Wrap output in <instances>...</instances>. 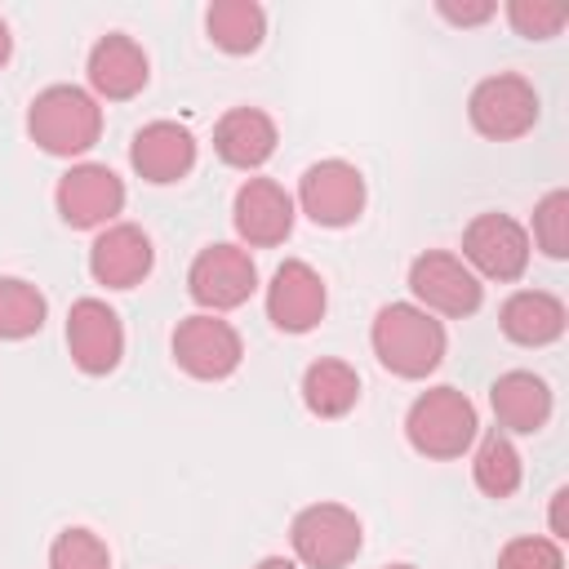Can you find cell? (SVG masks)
Instances as JSON below:
<instances>
[{
    "instance_id": "obj_22",
    "label": "cell",
    "mask_w": 569,
    "mask_h": 569,
    "mask_svg": "<svg viewBox=\"0 0 569 569\" xmlns=\"http://www.w3.org/2000/svg\"><path fill=\"white\" fill-rule=\"evenodd\" d=\"M204 31L222 53H253L267 36V13L253 0H218L204 13Z\"/></svg>"
},
{
    "instance_id": "obj_12",
    "label": "cell",
    "mask_w": 569,
    "mask_h": 569,
    "mask_svg": "<svg viewBox=\"0 0 569 569\" xmlns=\"http://www.w3.org/2000/svg\"><path fill=\"white\" fill-rule=\"evenodd\" d=\"M67 351L80 373H111L124 356V325L102 298H80L67 311Z\"/></svg>"
},
{
    "instance_id": "obj_25",
    "label": "cell",
    "mask_w": 569,
    "mask_h": 569,
    "mask_svg": "<svg viewBox=\"0 0 569 569\" xmlns=\"http://www.w3.org/2000/svg\"><path fill=\"white\" fill-rule=\"evenodd\" d=\"M49 569H111V551L93 529H62L49 547Z\"/></svg>"
},
{
    "instance_id": "obj_2",
    "label": "cell",
    "mask_w": 569,
    "mask_h": 569,
    "mask_svg": "<svg viewBox=\"0 0 569 569\" xmlns=\"http://www.w3.org/2000/svg\"><path fill=\"white\" fill-rule=\"evenodd\" d=\"M27 133L49 156H84L102 133V107L80 84H49L27 107Z\"/></svg>"
},
{
    "instance_id": "obj_1",
    "label": "cell",
    "mask_w": 569,
    "mask_h": 569,
    "mask_svg": "<svg viewBox=\"0 0 569 569\" xmlns=\"http://www.w3.org/2000/svg\"><path fill=\"white\" fill-rule=\"evenodd\" d=\"M369 342L396 378H427L445 360V325L413 302H387L373 316Z\"/></svg>"
},
{
    "instance_id": "obj_9",
    "label": "cell",
    "mask_w": 569,
    "mask_h": 569,
    "mask_svg": "<svg viewBox=\"0 0 569 569\" xmlns=\"http://www.w3.org/2000/svg\"><path fill=\"white\" fill-rule=\"evenodd\" d=\"M53 204L62 213L67 227H107L120 209H124V182L107 169V164H71L62 178H58V191H53Z\"/></svg>"
},
{
    "instance_id": "obj_8",
    "label": "cell",
    "mask_w": 569,
    "mask_h": 569,
    "mask_svg": "<svg viewBox=\"0 0 569 569\" xmlns=\"http://www.w3.org/2000/svg\"><path fill=\"white\" fill-rule=\"evenodd\" d=\"M240 356H244V342H240L236 325H227L213 311L187 316L173 329V360L191 378H200V382H218V378L236 373L240 369Z\"/></svg>"
},
{
    "instance_id": "obj_26",
    "label": "cell",
    "mask_w": 569,
    "mask_h": 569,
    "mask_svg": "<svg viewBox=\"0 0 569 569\" xmlns=\"http://www.w3.org/2000/svg\"><path fill=\"white\" fill-rule=\"evenodd\" d=\"M533 240L547 258L569 253V191H547L533 209Z\"/></svg>"
},
{
    "instance_id": "obj_32",
    "label": "cell",
    "mask_w": 569,
    "mask_h": 569,
    "mask_svg": "<svg viewBox=\"0 0 569 569\" xmlns=\"http://www.w3.org/2000/svg\"><path fill=\"white\" fill-rule=\"evenodd\" d=\"M253 569H298L293 560H284V556H267V560H258Z\"/></svg>"
},
{
    "instance_id": "obj_14",
    "label": "cell",
    "mask_w": 569,
    "mask_h": 569,
    "mask_svg": "<svg viewBox=\"0 0 569 569\" xmlns=\"http://www.w3.org/2000/svg\"><path fill=\"white\" fill-rule=\"evenodd\" d=\"M231 222H236L244 244L271 249V244L289 240V231H293V196L271 178H249L236 191Z\"/></svg>"
},
{
    "instance_id": "obj_17",
    "label": "cell",
    "mask_w": 569,
    "mask_h": 569,
    "mask_svg": "<svg viewBox=\"0 0 569 569\" xmlns=\"http://www.w3.org/2000/svg\"><path fill=\"white\" fill-rule=\"evenodd\" d=\"M84 71H89L93 93H98V98H111V102H124V98L142 93V89H147V76H151L142 44H138L133 36H124V31L102 36V40L89 49V67H84Z\"/></svg>"
},
{
    "instance_id": "obj_10",
    "label": "cell",
    "mask_w": 569,
    "mask_h": 569,
    "mask_svg": "<svg viewBox=\"0 0 569 569\" xmlns=\"http://www.w3.org/2000/svg\"><path fill=\"white\" fill-rule=\"evenodd\" d=\"M298 204L316 227H351L365 209V178L347 160H320L302 173Z\"/></svg>"
},
{
    "instance_id": "obj_16",
    "label": "cell",
    "mask_w": 569,
    "mask_h": 569,
    "mask_svg": "<svg viewBox=\"0 0 569 569\" xmlns=\"http://www.w3.org/2000/svg\"><path fill=\"white\" fill-rule=\"evenodd\" d=\"M151 262H156V249H151L147 231L133 227V222L102 227L98 240H93V249H89V271L107 289H133L138 280H147Z\"/></svg>"
},
{
    "instance_id": "obj_27",
    "label": "cell",
    "mask_w": 569,
    "mask_h": 569,
    "mask_svg": "<svg viewBox=\"0 0 569 569\" xmlns=\"http://www.w3.org/2000/svg\"><path fill=\"white\" fill-rule=\"evenodd\" d=\"M507 18H511L516 36H525V40H551L569 22V9L556 4V0H511L507 4Z\"/></svg>"
},
{
    "instance_id": "obj_20",
    "label": "cell",
    "mask_w": 569,
    "mask_h": 569,
    "mask_svg": "<svg viewBox=\"0 0 569 569\" xmlns=\"http://www.w3.org/2000/svg\"><path fill=\"white\" fill-rule=\"evenodd\" d=\"M498 325L511 342L520 347H547L565 333V302L547 289H520L502 302L498 311Z\"/></svg>"
},
{
    "instance_id": "obj_21",
    "label": "cell",
    "mask_w": 569,
    "mask_h": 569,
    "mask_svg": "<svg viewBox=\"0 0 569 569\" xmlns=\"http://www.w3.org/2000/svg\"><path fill=\"white\" fill-rule=\"evenodd\" d=\"M360 400V373L347 360H316L302 373V405L316 418H342Z\"/></svg>"
},
{
    "instance_id": "obj_23",
    "label": "cell",
    "mask_w": 569,
    "mask_h": 569,
    "mask_svg": "<svg viewBox=\"0 0 569 569\" xmlns=\"http://www.w3.org/2000/svg\"><path fill=\"white\" fill-rule=\"evenodd\" d=\"M44 316H49V302H44V293L31 280L0 276V338L4 342H18V338L40 333Z\"/></svg>"
},
{
    "instance_id": "obj_5",
    "label": "cell",
    "mask_w": 569,
    "mask_h": 569,
    "mask_svg": "<svg viewBox=\"0 0 569 569\" xmlns=\"http://www.w3.org/2000/svg\"><path fill=\"white\" fill-rule=\"evenodd\" d=\"M467 116L476 124V133L493 138V142H507V138H520L533 129L538 120V93L525 76L516 71H498V76H485L471 98H467Z\"/></svg>"
},
{
    "instance_id": "obj_33",
    "label": "cell",
    "mask_w": 569,
    "mask_h": 569,
    "mask_svg": "<svg viewBox=\"0 0 569 569\" xmlns=\"http://www.w3.org/2000/svg\"><path fill=\"white\" fill-rule=\"evenodd\" d=\"M387 569H413V565H387Z\"/></svg>"
},
{
    "instance_id": "obj_31",
    "label": "cell",
    "mask_w": 569,
    "mask_h": 569,
    "mask_svg": "<svg viewBox=\"0 0 569 569\" xmlns=\"http://www.w3.org/2000/svg\"><path fill=\"white\" fill-rule=\"evenodd\" d=\"M9 53H13V36H9V22L0 18V67L9 62Z\"/></svg>"
},
{
    "instance_id": "obj_6",
    "label": "cell",
    "mask_w": 569,
    "mask_h": 569,
    "mask_svg": "<svg viewBox=\"0 0 569 569\" xmlns=\"http://www.w3.org/2000/svg\"><path fill=\"white\" fill-rule=\"evenodd\" d=\"M253 289H258V267L240 244H204L187 271V293L213 316L249 302Z\"/></svg>"
},
{
    "instance_id": "obj_3",
    "label": "cell",
    "mask_w": 569,
    "mask_h": 569,
    "mask_svg": "<svg viewBox=\"0 0 569 569\" xmlns=\"http://www.w3.org/2000/svg\"><path fill=\"white\" fill-rule=\"evenodd\" d=\"M405 436L422 458H462L476 440V405L458 387H431L409 405Z\"/></svg>"
},
{
    "instance_id": "obj_18",
    "label": "cell",
    "mask_w": 569,
    "mask_h": 569,
    "mask_svg": "<svg viewBox=\"0 0 569 569\" xmlns=\"http://www.w3.org/2000/svg\"><path fill=\"white\" fill-rule=\"evenodd\" d=\"M489 405H493L498 427L516 436H533L551 418V387L529 369H511L489 387Z\"/></svg>"
},
{
    "instance_id": "obj_13",
    "label": "cell",
    "mask_w": 569,
    "mask_h": 569,
    "mask_svg": "<svg viewBox=\"0 0 569 569\" xmlns=\"http://www.w3.org/2000/svg\"><path fill=\"white\" fill-rule=\"evenodd\" d=\"M325 307H329V293H325V280L311 262L289 258V262L276 267V276L267 284V316H271L276 329L307 333V329L320 325Z\"/></svg>"
},
{
    "instance_id": "obj_24",
    "label": "cell",
    "mask_w": 569,
    "mask_h": 569,
    "mask_svg": "<svg viewBox=\"0 0 569 569\" xmlns=\"http://www.w3.org/2000/svg\"><path fill=\"white\" fill-rule=\"evenodd\" d=\"M471 476H476V489L489 493V498H511L520 489V453L507 436H489L480 449H476V462H471Z\"/></svg>"
},
{
    "instance_id": "obj_7",
    "label": "cell",
    "mask_w": 569,
    "mask_h": 569,
    "mask_svg": "<svg viewBox=\"0 0 569 569\" xmlns=\"http://www.w3.org/2000/svg\"><path fill=\"white\" fill-rule=\"evenodd\" d=\"M409 289L422 302V311H440V316H471L485 298L480 276L445 249H427L409 262Z\"/></svg>"
},
{
    "instance_id": "obj_30",
    "label": "cell",
    "mask_w": 569,
    "mask_h": 569,
    "mask_svg": "<svg viewBox=\"0 0 569 569\" xmlns=\"http://www.w3.org/2000/svg\"><path fill=\"white\" fill-rule=\"evenodd\" d=\"M565 502H569V489H556L551 493V538H569V525H565Z\"/></svg>"
},
{
    "instance_id": "obj_11",
    "label": "cell",
    "mask_w": 569,
    "mask_h": 569,
    "mask_svg": "<svg viewBox=\"0 0 569 569\" xmlns=\"http://www.w3.org/2000/svg\"><path fill=\"white\" fill-rule=\"evenodd\" d=\"M462 262L489 280H520L529 267V236L507 213H480L462 231Z\"/></svg>"
},
{
    "instance_id": "obj_29",
    "label": "cell",
    "mask_w": 569,
    "mask_h": 569,
    "mask_svg": "<svg viewBox=\"0 0 569 569\" xmlns=\"http://www.w3.org/2000/svg\"><path fill=\"white\" fill-rule=\"evenodd\" d=\"M436 13L445 18V22H453V27H480V22H489L493 13H498V4L493 0H436Z\"/></svg>"
},
{
    "instance_id": "obj_15",
    "label": "cell",
    "mask_w": 569,
    "mask_h": 569,
    "mask_svg": "<svg viewBox=\"0 0 569 569\" xmlns=\"http://www.w3.org/2000/svg\"><path fill=\"white\" fill-rule=\"evenodd\" d=\"M129 164L138 169V178L164 187V182H178L191 173L196 164V138L187 124L178 120H151L133 133V147H129Z\"/></svg>"
},
{
    "instance_id": "obj_28",
    "label": "cell",
    "mask_w": 569,
    "mask_h": 569,
    "mask_svg": "<svg viewBox=\"0 0 569 569\" xmlns=\"http://www.w3.org/2000/svg\"><path fill=\"white\" fill-rule=\"evenodd\" d=\"M498 569H565L560 542L556 538H511L498 551Z\"/></svg>"
},
{
    "instance_id": "obj_4",
    "label": "cell",
    "mask_w": 569,
    "mask_h": 569,
    "mask_svg": "<svg viewBox=\"0 0 569 569\" xmlns=\"http://www.w3.org/2000/svg\"><path fill=\"white\" fill-rule=\"evenodd\" d=\"M289 542H293V556L307 565V569H347L365 542V529H360V516L342 502H311L293 516L289 525Z\"/></svg>"
},
{
    "instance_id": "obj_19",
    "label": "cell",
    "mask_w": 569,
    "mask_h": 569,
    "mask_svg": "<svg viewBox=\"0 0 569 569\" xmlns=\"http://www.w3.org/2000/svg\"><path fill=\"white\" fill-rule=\"evenodd\" d=\"M213 151L231 169H258L276 151V120L258 107H231L213 129Z\"/></svg>"
}]
</instances>
